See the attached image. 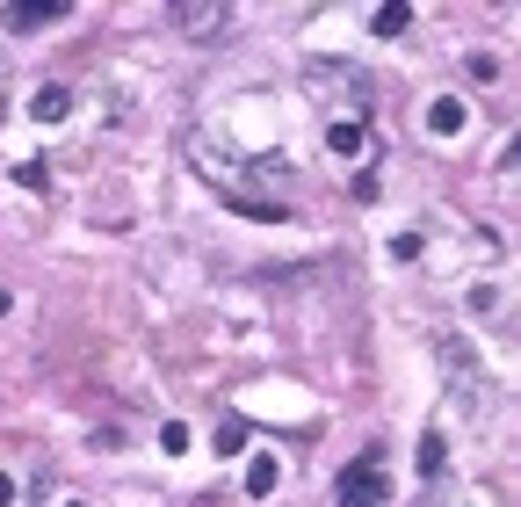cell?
<instances>
[{"mask_svg": "<svg viewBox=\"0 0 521 507\" xmlns=\"http://www.w3.org/2000/svg\"><path fill=\"white\" fill-rule=\"evenodd\" d=\"M326 145H333L341 160H355L362 145H370V131H362V124H333V131H326Z\"/></svg>", "mask_w": 521, "mask_h": 507, "instance_id": "30bf717a", "label": "cell"}, {"mask_svg": "<svg viewBox=\"0 0 521 507\" xmlns=\"http://www.w3.org/2000/svg\"><path fill=\"white\" fill-rule=\"evenodd\" d=\"M29 116H37V124H66L73 116V87H37V95H29Z\"/></svg>", "mask_w": 521, "mask_h": 507, "instance_id": "8992f818", "label": "cell"}, {"mask_svg": "<svg viewBox=\"0 0 521 507\" xmlns=\"http://www.w3.org/2000/svg\"><path fill=\"white\" fill-rule=\"evenodd\" d=\"M0 124H8V95H0Z\"/></svg>", "mask_w": 521, "mask_h": 507, "instance_id": "4fadbf2b", "label": "cell"}, {"mask_svg": "<svg viewBox=\"0 0 521 507\" xmlns=\"http://www.w3.org/2000/svg\"><path fill=\"white\" fill-rule=\"evenodd\" d=\"M275 479H283V464H275L268 450H254V457H247V493H254V500H268V493H275Z\"/></svg>", "mask_w": 521, "mask_h": 507, "instance_id": "52a82bcc", "label": "cell"}, {"mask_svg": "<svg viewBox=\"0 0 521 507\" xmlns=\"http://www.w3.org/2000/svg\"><path fill=\"white\" fill-rule=\"evenodd\" d=\"M174 29L189 44H225L239 29V8H225V0H174Z\"/></svg>", "mask_w": 521, "mask_h": 507, "instance_id": "6da1fadb", "label": "cell"}, {"mask_svg": "<svg viewBox=\"0 0 521 507\" xmlns=\"http://www.w3.org/2000/svg\"><path fill=\"white\" fill-rule=\"evenodd\" d=\"M464 124H471V109L456 102V95H435V102H427V131H435V138H456Z\"/></svg>", "mask_w": 521, "mask_h": 507, "instance_id": "5b68a950", "label": "cell"}, {"mask_svg": "<svg viewBox=\"0 0 521 507\" xmlns=\"http://www.w3.org/2000/svg\"><path fill=\"white\" fill-rule=\"evenodd\" d=\"M384 500H391L384 450H370V457H355V464L341 471V500H333V507H384Z\"/></svg>", "mask_w": 521, "mask_h": 507, "instance_id": "7a4b0ae2", "label": "cell"}, {"mask_svg": "<svg viewBox=\"0 0 521 507\" xmlns=\"http://www.w3.org/2000/svg\"><path fill=\"white\" fill-rule=\"evenodd\" d=\"M435 348H442V363H449V384H456V399H464V406H478V363H471V348L456 341V334H442Z\"/></svg>", "mask_w": 521, "mask_h": 507, "instance_id": "3957f363", "label": "cell"}, {"mask_svg": "<svg viewBox=\"0 0 521 507\" xmlns=\"http://www.w3.org/2000/svg\"><path fill=\"white\" fill-rule=\"evenodd\" d=\"M247 421H239V413H232V421H218V435H210V450H218V457H239V450H247Z\"/></svg>", "mask_w": 521, "mask_h": 507, "instance_id": "9c48e42d", "label": "cell"}, {"mask_svg": "<svg viewBox=\"0 0 521 507\" xmlns=\"http://www.w3.org/2000/svg\"><path fill=\"white\" fill-rule=\"evenodd\" d=\"M66 15H73V0H8V29H51Z\"/></svg>", "mask_w": 521, "mask_h": 507, "instance_id": "277c9868", "label": "cell"}, {"mask_svg": "<svg viewBox=\"0 0 521 507\" xmlns=\"http://www.w3.org/2000/svg\"><path fill=\"white\" fill-rule=\"evenodd\" d=\"M160 450H167V457H189V428L167 421V428H160Z\"/></svg>", "mask_w": 521, "mask_h": 507, "instance_id": "8fae6325", "label": "cell"}, {"mask_svg": "<svg viewBox=\"0 0 521 507\" xmlns=\"http://www.w3.org/2000/svg\"><path fill=\"white\" fill-rule=\"evenodd\" d=\"M0 319H8V290H0Z\"/></svg>", "mask_w": 521, "mask_h": 507, "instance_id": "5bb4252c", "label": "cell"}, {"mask_svg": "<svg viewBox=\"0 0 521 507\" xmlns=\"http://www.w3.org/2000/svg\"><path fill=\"white\" fill-rule=\"evenodd\" d=\"M0 507H15V479H8V471H0Z\"/></svg>", "mask_w": 521, "mask_h": 507, "instance_id": "7c38bea8", "label": "cell"}, {"mask_svg": "<svg viewBox=\"0 0 521 507\" xmlns=\"http://www.w3.org/2000/svg\"><path fill=\"white\" fill-rule=\"evenodd\" d=\"M370 29H377V37H406V29H413V8H406V0H384V8L370 15Z\"/></svg>", "mask_w": 521, "mask_h": 507, "instance_id": "ba28073f", "label": "cell"}]
</instances>
